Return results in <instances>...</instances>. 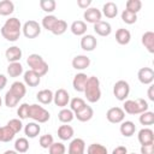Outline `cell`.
<instances>
[{
	"instance_id": "6da1fadb",
	"label": "cell",
	"mask_w": 154,
	"mask_h": 154,
	"mask_svg": "<svg viewBox=\"0 0 154 154\" xmlns=\"http://www.w3.org/2000/svg\"><path fill=\"white\" fill-rule=\"evenodd\" d=\"M1 35L5 40L14 42L19 38L20 36V31H22V24L20 20L16 17H11L8 19H6L5 24L1 26Z\"/></svg>"
},
{
	"instance_id": "7a4b0ae2",
	"label": "cell",
	"mask_w": 154,
	"mask_h": 154,
	"mask_svg": "<svg viewBox=\"0 0 154 154\" xmlns=\"http://www.w3.org/2000/svg\"><path fill=\"white\" fill-rule=\"evenodd\" d=\"M84 94H85V99L91 103H95L100 100V97H101L100 81L96 76L88 77V81H87V84L84 88Z\"/></svg>"
},
{
	"instance_id": "3957f363",
	"label": "cell",
	"mask_w": 154,
	"mask_h": 154,
	"mask_svg": "<svg viewBox=\"0 0 154 154\" xmlns=\"http://www.w3.org/2000/svg\"><path fill=\"white\" fill-rule=\"evenodd\" d=\"M26 64H28V66L30 67V70H32L34 72H36L40 77H42V76H45V75H47V72H48V64L45 61V59L41 57V55H38V54H30L29 57H28V59H26Z\"/></svg>"
},
{
	"instance_id": "277c9868",
	"label": "cell",
	"mask_w": 154,
	"mask_h": 154,
	"mask_svg": "<svg viewBox=\"0 0 154 154\" xmlns=\"http://www.w3.org/2000/svg\"><path fill=\"white\" fill-rule=\"evenodd\" d=\"M148 102L144 99L136 100H125L123 105V111L128 114H141L148 111Z\"/></svg>"
},
{
	"instance_id": "5b68a950",
	"label": "cell",
	"mask_w": 154,
	"mask_h": 154,
	"mask_svg": "<svg viewBox=\"0 0 154 154\" xmlns=\"http://www.w3.org/2000/svg\"><path fill=\"white\" fill-rule=\"evenodd\" d=\"M29 118H31L36 123H46V122L49 120L51 114L42 106L34 103V105H30V108H29Z\"/></svg>"
},
{
	"instance_id": "8992f818",
	"label": "cell",
	"mask_w": 154,
	"mask_h": 154,
	"mask_svg": "<svg viewBox=\"0 0 154 154\" xmlns=\"http://www.w3.org/2000/svg\"><path fill=\"white\" fill-rule=\"evenodd\" d=\"M129 93H130V85L124 79L116 82V84L113 85V95L119 101H125V99L129 96Z\"/></svg>"
},
{
	"instance_id": "52a82bcc",
	"label": "cell",
	"mask_w": 154,
	"mask_h": 154,
	"mask_svg": "<svg viewBox=\"0 0 154 154\" xmlns=\"http://www.w3.org/2000/svg\"><path fill=\"white\" fill-rule=\"evenodd\" d=\"M22 31L26 38H35L41 34V25L36 20L31 19L24 23V25L22 26Z\"/></svg>"
},
{
	"instance_id": "ba28073f",
	"label": "cell",
	"mask_w": 154,
	"mask_h": 154,
	"mask_svg": "<svg viewBox=\"0 0 154 154\" xmlns=\"http://www.w3.org/2000/svg\"><path fill=\"white\" fill-rule=\"evenodd\" d=\"M124 118H125V112L120 107H112L106 113V119L112 124H119L124 122Z\"/></svg>"
},
{
	"instance_id": "9c48e42d",
	"label": "cell",
	"mask_w": 154,
	"mask_h": 154,
	"mask_svg": "<svg viewBox=\"0 0 154 154\" xmlns=\"http://www.w3.org/2000/svg\"><path fill=\"white\" fill-rule=\"evenodd\" d=\"M53 102H54L55 106L61 107V108H65V106H67V103L70 102V95H69V93L65 89H63V88L58 89L54 93V95H53Z\"/></svg>"
},
{
	"instance_id": "30bf717a",
	"label": "cell",
	"mask_w": 154,
	"mask_h": 154,
	"mask_svg": "<svg viewBox=\"0 0 154 154\" xmlns=\"http://www.w3.org/2000/svg\"><path fill=\"white\" fill-rule=\"evenodd\" d=\"M97 46V40L94 35H90V34H87V35H83L82 38H81V48L85 52H91L96 48Z\"/></svg>"
},
{
	"instance_id": "8fae6325",
	"label": "cell",
	"mask_w": 154,
	"mask_h": 154,
	"mask_svg": "<svg viewBox=\"0 0 154 154\" xmlns=\"http://www.w3.org/2000/svg\"><path fill=\"white\" fill-rule=\"evenodd\" d=\"M137 78L142 84H152L154 81V71L150 67H141L137 72Z\"/></svg>"
},
{
	"instance_id": "7c38bea8",
	"label": "cell",
	"mask_w": 154,
	"mask_h": 154,
	"mask_svg": "<svg viewBox=\"0 0 154 154\" xmlns=\"http://www.w3.org/2000/svg\"><path fill=\"white\" fill-rule=\"evenodd\" d=\"M137 138H138V142H140L142 146L152 144V143H154V131H153L152 129L143 128V129H141V130L138 131Z\"/></svg>"
},
{
	"instance_id": "4fadbf2b",
	"label": "cell",
	"mask_w": 154,
	"mask_h": 154,
	"mask_svg": "<svg viewBox=\"0 0 154 154\" xmlns=\"http://www.w3.org/2000/svg\"><path fill=\"white\" fill-rule=\"evenodd\" d=\"M101 17H102V13H101V11L97 10L96 7H89V8H87V10L84 11V13H83V18L85 19V22L93 23V24L100 22V20H101Z\"/></svg>"
},
{
	"instance_id": "5bb4252c",
	"label": "cell",
	"mask_w": 154,
	"mask_h": 154,
	"mask_svg": "<svg viewBox=\"0 0 154 154\" xmlns=\"http://www.w3.org/2000/svg\"><path fill=\"white\" fill-rule=\"evenodd\" d=\"M85 150V142L82 138H73L67 149V154H84Z\"/></svg>"
},
{
	"instance_id": "9a60e30c",
	"label": "cell",
	"mask_w": 154,
	"mask_h": 154,
	"mask_svg": "<svg viewBox=\"0 0 154 154\" xmlns=\"http://www.w3.org/2000/svg\"><path fill=\"white\" fill-rule=\"evenodd\" d=\"M22 54H23L22 49L18 46H12V47L7 48L6 52H5V57H6L8 63H17V61H19L20 58H22Z\"/></svg>"
},
{
	"instance_id": "2e32d148",
	"label": "cell",
	"mask_w": 154,
	"mask_h": 154,
	"mask_svg": "<svg viewBox=\"0 0 154 154\" xmlns=\"http://www.w3.org/2000/svg\"><path fill=\"white\" fill-rule=\"evenodd\" d=\"M87 81H88V76L83 72L81 73H77L75 77H73V81H72V87L76 91H84V88H85V84H87Z\"/></svg>"
},
{
	"instance_id": "e0dca14e",
	"label": "cell",
	"mask_w": 154,
	"mask_h": 154,
	"mask_svg": "<svg viewBox=\"0 0 154 154\" xmlns=\"http://www.w3.org/2000/svg\"><path fill=\"white\" fill-rule=\"evenodd\" d=\"M10 91L20 101V100L24 97V95L26 94V87H25V84H24L23 82L17 81V82H13V83L11 84Z\"/></svg>"
},
{
	"instance_id": "ac0fdd59",
	"label": "cell",
	"mask_w": 154,
	"mask_h": 154,
	"mask_svg": "<svg viewBox=\"0 0 154 154\" xmlns=\"http://www.w3.org/2000/svg\"><path fill=\"white\" fill-rule=\"evenodd\" d=\"M94 31L99 36H108L112 32V26H111V24L108 22L100 20V22L94 24Z\"/></svg>"
},
{
	"instance_id": "d6986e66",
	"label": "cell",
	"mask_w": 154,
	"mask_h": 154,
	"mask_svg": "<svg viewBox=\"0 0 154 154\" xmlns=\"http://www.w3.org/2000/svg\"><path fill=\"white\" fill-rule=\"evenodd\" d=\"M23 78H24V83L26 85H29V87H37L40 84V82H41V77L36 72H34L32 70L25 71Z\"/></svg>"
},
{
	"instance_id": "ffe728a7",
	"label": "cell",
	"mask_w": 154,
	"mask_h": 154,
	"mask_svg": "<svg viewBox=\"0 0 154 154\" xmlns=\"http://www.w3.org/2000/svg\"><path fill=\"white\" fill-rule=\"evenodd\" d=\"M90 65V59L87 55H76L72 59V67L75 70H84L89 67Z\"/></svg>"
},
{
	"instance_id": "44dd1931",
	"label": "cell",
	"mask_w": 154,
	"mask_h": 154,
	"mask_svg": "<svg viewBox=\"0 0 154 154\" xmlns=\"http://www.w3.org/2000/svg\"><path fill=\"white\" fill-rule=\"evenodd\" d=\"M93 116H94V111H93V108L90 107V106H88V105H85L82 109H79L78 112H76L75 113V117L77 118V120H79V122H89L91 118H93Z\"/></svg>"
},
{
	"instance_id": "7402d4cb",
	"label": "cell",
	"mask_w": 154,
	"mask_h": 154,
	"mask_svg": "<svg viewBox=\"0 0 154 154\" xmlns=\"http://www.w3.org/2000/svg\"><path fill=\"white\" fill-rule=\"evenodd\" d=\"M119 130H120V134L124 137H131L135 134V131H136V125L131 120H125V122L120 123Z\"/></svg>"
},
{
	"instance_id": "603a6c76",
	"label": "cell",
	"mask_w": 154,
	"mask_h": 154,
	"mask_svg": "<svg viewBox=\"0 0 154 154\" xmlns=\"http://www.w3.org/2000/svg\"><path fill=\"white\" fill-rule=\"evenodd\" d=\"M131 40V34L128 29H124V28H120L116 31V41L122 45V46H125L130 42Z\"/></svg>"
},
{
	"instance_id": "cb8c5ba5",
	"label": "cell",
	"mask_w": 154,
	"mask_h": 154,
	"mask_svg": "<svg viewBox=\"0 0 154 154\" xmlns=\"http://www.w3.org/2000/svg\"><path fill=\"white\" fill-rule=\"evenodd\" d=\"M53 91L51 89H42L36 94V99L42 105H49L53 101Z\"/></svg>"
},
{
	"instance_id": "d4e9b609",
	"label": "cell",
	"mask_w": 154,
	"mask_h": 154,
	"mask_svg": "<svg viewBox=\"0 0 154 154\" xmlns=\"http://www.w3.org/2000/svg\"><path fill=\"white\" fill-rule=\"evenodd\" d=\"M142 45L149 53H154V32L153 31H146L142 35Z\"/></svg>"
},
{
	"instance_id": "484cf974",
	"label": "cell",
	"mask_w": 154,
	"mask_h": 154,
	"mask_svg": "<svg viewBox=\"0 0 154 154\" xmlns=\"http://www.w3.org/2000/svg\"><path fill=\"white\" fill-rule=\"evenodd\" d=\"M70 29H71V32L73 35H76V36H83L87 32V24L83 20H75L71 24Z\"/></svg>"
},
{
	"instance_id": "4316f807",
	"label": "cell",
	"mask_w": 154,
	"mask_h": 154,
	"mask_svg": "<svg viewBox=\"0 0 154 154\" xmlns=\"http://www.w3.org/2000/svg\"><path fill=\"white\" fill-rule=\"evenodd\" d=\"M41 131V128L40 125L36 123V122H31V123H28L24 128V134L26 135V137L29 138H35L36 136H38Z\"/></svg>"
},
{
	"instance_id": "83f0119b",
	"label": "cell",
	"mask_w": 154,
	"mask_h": 154,
	"mask_svg": "<svg viewBox=\"0 0 154 154\" xmlns=\"http://www.w3.org/2000/svg\"><path fill=\"white\" fill-rule=\"evenodd\" d=\"M58 137L63 141L71 140L73 137V128L71 125H60L58 128Z\"/></svg>"
},
{
	"instance_id": "f1b7e54d",
	"label": "cell",
	"mask_w": 154,
	"mask_h": 154,
	"mask_svg": "<svg viewBox=\"0 0 154 154\" xmlns=\"http://www.w3.org/2000/svg\"><path fill=\"white\" fill-rule=\"evenodd\" d=\"M102 13L106 18H114L118 14V6L114 2L108 1L102 6Z\"/></svg>"
},
{
	"instance_id": "f546056e",
	"label": "cell",
	"mask_w": 154,
	"mask_h": 154,
	"mask_svg": "<svg viewBox=\"0 0 154 154\" xmlns=\"http://www.w3.org/2000/svg\"><path fill=\"white\" fill-rule=\"evenodd\" d=\"M7 73L10 77H19L23 73V66L19 61L17 63H10L7 66Z\"/></svg>"
},
{
	"instance_id": "4dcf8cb0",
	"label": "cell",
	"mask_w": 154,
	"mask_h": 154,
	"mask_svg": "<svg viewBox=\"0 0 154 154\" xmlns=\"http://www.w3.org/2000/svg\"><path fill=\"white\" fill-rule=\"evenodd\" d=\"M14 11V4L11 0L0 1V16H10Z\"/></svg>"
},
{
	"instance_id": "1f68e13d",
	"label": "cell",
	"mask_w": 154,
	"mask_h": 154,
	"mask_svg": "<svg viewBox=\"0 0 154 154\" xmlns=\"http://www.w3.org/2000/svg\"><path fill=\"white\" fill-rule=\"evenodd\" d=\"M14 150L19 153H26L29 150V141L25 137H19L14 142Z\"/></svg>"
},
{
	"instance_id": "d6a6232c",
	"label": "cell",
	"mask_w": 154,
	"mask_h": 154,
	"mask_svg": "<svg viewBox=\"0 0 154 154\" xmlns=\"http://www.w3.org/2000/svg\"><path fill=\"white\" fill-rule=\"evenodd\" d=\"M75 118V113L71 111V109H67V108H63L59 113H58V119L64 123V124H67L70 122H72Z\"/></svg>"
},
{
	"instance_id": "836d02e7",
	"label": "cell",
	"mask_w": 154,
	"mask_h": 154,
	"mask_svg": "<svg viewBox=\"0 0 154 154\" xmlns=\"http://www.w3.org/2000/svg\"><path fill=\"white\" fill-rule=\"evenodd\" d=\"M67 30V23L64 20V19H58L54 24V26L52 28L51 32L54 34V35H63L65 31Z\"/></svg>"
},
{
	"instance_id": "e575fe53",
	"label": "cell",
	"mask_w": 154,
	"mask_h": 154,
	"mask_svg": "<svg viewBox=\"0 0 154 154\" xmlns=\"http://www.w3.org/2000/svg\"><path fill=\"white\" fill-rule=\"evenodd\" d=\"M87 154H107V148L100 143H91L87 148Z\"/></svg>"
},
{
	"instance_id": "d590c367",
	"label": "cell",
	"mask_w": 154,
	"mask_h": 154,
	"mask_svg": "<svg viewBox=\"0 0 154 154\" xmlns=\"http://www.w3.org/2000/svg\"><path fill=\"white\" fill-rule=\"evenodd\" d=\"M138 120L142 125H153L154 124V113L150 111H146V112L141 113Z\"/></svg>"
},
{
	"instance_id": "8d00e7d4",
	"label": "cell",
	"mask_w": 154,
	"mask_h": 154,
	"mask_svg": "<svg viewBox=\"0 0 154 154\" xmlns=\"http://www.w3.org/2000/svg\"><path fill=\"white\" fill-rule=\"evenodd\" d=\"M40 7L42 11L52 13L57 7V2L54 0H40Z\"/></svg>"
},
{
	"instance_id": "74e56055",
	"label": "cell",
	"mask_w": 154,
	"mask_h": 154,
	"mask_svg": "<svg viewBox=\"0 0 154 154\" xmlns=\"http://www.w3.org/2000/svg\"><path fill=\"white\" fill-rule=\"evenodd\" d=\"M87 103H85V101L82 99V97H73L71 101H70V109L73 112V113H76V112H78L79 109H82L84 106H85Z\"/></svg>"
},
{
	"instance_id": "f35d334b",
	"label": "cell",
	"mask_w": 154,
	"mask_h": 154,
	"mask_svg": "<svg viewBox=\"0 0 154 154\" xmlns=\"http://www.w3.org/2000/svg\"><path fill=\"white\" fill-rule=\"evenodd\" d=\"M125 7L128 11L137 14V12L142 8V2H141V0H128L125 4Z\"/></svg>"
},
{
	"instance_id": "ab89813d",
	"label": "cell",
	"mask_w": 154,
	"mask_h": 154,
	"mask_svg": "<svg viewBox=\"0 0 154 154\" xmlns=\"http://www.w3.org/2000/svg\"><path fill=\"white\" fill-rule=\"evenodd\" d=\"M57 20H58V18H57L55 16H53V14H47V16H45L43 19H42V26H43L46 30L51 31Z\"/></svg>"
},
{
	"instance_id": "60d3db41",
	"label": "cell",
	"mask_w": 154,
	"mask_h": 154,
	"mask_svg": "<svg viewBox=\"0 0 154 154\" xmlns=\"http://www.w3.org/2000/svg\"><path fill=\"white\" fill-rule=\"evenodd\" d=\"M122 20L126 24H135L137 22V14L136 13H132L128 10H124L122 12Z\"/></svg>"
},
{
	"instance_id": "b9f144b4",
	"label": "cell",
	"mask_w": 154,
	"mask_h": 154,
	"mask_svg": "<svg viewBox=\"0 0 154 154\" xmlns=\"http://www.w3.org/2000/svg\"><path fill=\"white\" fill-rule=\"evenodd\" d=\"M18 102H19V100H18L10 90L6 91V94H5V105H6L8 108L16 107V106L18 105Z\"/></svg>"
},
{
	"instance_id": "7bdbcfd3",
	"label": "cell",
	"mask_w": 154,
	"mask_h": 154,
	"mask_svg": "<svg viewBox=\"0 0 154 154\" xmlns=\"http://www.w3.org/2000/svg\"><path fill=\"white\" fill-rule=\"evenodd\" d=\"M14 135H16L14 131L8 125L2 126V138H1V142H10V141H12Z\"/></svg>"
},
{
	"instance_id": "ee69618b",
	"label": "cell",
	"mask_w": 154,
	"mask_h": 154,
	"mask_svg": "<svg viewBox=\"0 0 154 154\" xmlns=\"http://www.w3.org/2000/svg\"><path fill=\"white\" fill-rule=\"evenodd\" d=\"M49 154H65V146L61 142H53V144L48 148Z\"/></svg>"
},
{
	"instance_id": "f6af8a7d",
	"label": "cell",
	"mask_w": 154,
	"mask_h": 154,
	"mask_svg": "<svg viewBox=\"0 0 154 154\" xmlns=\"http://www.w3.org/2000/svg\"><path fill=\"white\" fill-rule=\"evenodd\" d=\"M53 142H54V140H53V136L51 134H46V135H42L40 137V146L43 149H48L53 144Z\"/></svg>"
},
{
	"instance_id": "bcb514c9",
	"label": "cell",
	"mask_w": 154,
	"mask_h": 154,
	"mask_svg": "<svg viewBox=\"0 0 154 154\" xmlns=\"http://www.w3.org/2000/svg\"><path fill=\"white\" fill-rule=\"evenodd\" d=\"M29 108H30V105H28V103H22L19 106V108L17 109V114L20 120L29 118Z\"/></svg>"
},
{
	"instance_id": "7dc6e473",
	"label": "cell",
	"mask_w": 154,
	"mask_h": 154,
	"mask_svg": "<svg viewBox=\"0 0 154 154\" xmlns=\"http://www.w3.org/2000/svg\"><path fill=\"white\" fill-rule=\"evenodd\" d=\"M7 125L14 131V134H18L22 129H23V124H22V120L20 119H18V118H14V119H11V120H8V123H7Z\"/></svg>"
},
{
	"instance_id": "c3c4849f",
	"label": "cell",
	"mask_w": 154,
	"mask_h": 154,
	"mask_svg": "<svg viewBox=\"0 0 154 154\" xmlns=\"http://www.w3.org/2000/svg\"><path fill=\"white\" fill-rule=\"evenodd\" d=\"M141 154H154V143L141 146Z\"/></svg>"
},
{
	"instance_id": "681fc988",
	"label": "cell",
	"mask_w": 154,
	"mask_h": 154,
	"mask_svg": "<svg viewBox=\"0 0 154 154\" xmlns=\"http://www.w3.org/2000/svg\"><path fill=\"white\" fill-rule=\"evenodd\" d=\"M77 5H78V7L87 10L91 5V0H77Z\"/></svg>"
},
{
	"instance_id": "f907efd6",
	"label": "cell",
	"mask_w": 154,
	"mask_h": 154,
	"mask_svg": "<svg viewBox=\"0 0 154 154\" xmlns=\"http://www.w3.org/2000/svg\"><path fill=\"white\" fill-rule=\"evenodd\" d=\"M112 154H128V149L124 146H118V147H116L113 149Z\"/></svg>"
},
{
	"instance_id": "816d5d0a",
	"label": "cell",
	"mask_w": 154,
	"mask_h": 154,
	"mask_svg": "<svg viewBox=\"0 0 154 154\" xmlns=\"http://www.w3.org/2000/svg\"><path fill=\"white\" fill-rule=\"evenodd\" d=\"M6 84H7V77L0 73V90H2L6 87Z\"/></svg>"
},
{
	"instance_id": "f5cc1de1",
	"label": "cell",
	"mask_w": 154,
	"mask_h": 154,
	"mask_svg": "<svg viewBox=\"0 0 154 154\" xmlns=\"http://www.w3.org/2000/svg\"><path fill=\"white\" fill-rule=\"evenodd\" d=\"M153 90H154V85H149V88H148V99L150 101H154V93H153Z\"/></svg>"
},
{
	"instance_id": "db71d44e",
	"label": "cell",
	"mask_w": 154,
	"mask_h": 154,
	"mask_svg": "<svg viewBox=\"0 0 154 154\" xmlns=\"http://www.w3.org/2000/svg\"><path fill=\"white\" fill-rule=\"evenodd\" d=\"M4 154H18L16 150H6Z\"/></svg>"
},
{
	"instance_id": "11a10c76",
	"label": "cell",
	"mask_w": 154,
	"mask_h": 154,
	"mask_svg": "<svg viewBox=\"0 0 154 154\" xmlns=\"http://www.w3.org/2000/svg\"><path fill=\"white\" fill-rule=\"evenodd\" d=\"M1 138H2V128L0 126V142H1Z\"/></svg>"
},
{
	"instance_id": "9f6ffc18",
	"label": "cell",
	"mask_w": 154,
	"mask_h": 154,
	"mask_svg": "<svg viewBox=\"0 0 154 154\" xmlns=\"http://www.w3.org/2000/svg\"><path fill=\"white\" fill-rule=\"evenodd\" d=\"M1 103H2V100H1V96H0V107H1Z\"/></svg>"
},
{
	"instance_id": "6f0895ef",
	"label": "cell",
	"mask_w": 154,
	"mask_h": 154,
	"mask_svg": "<svg viewBox=\"0 0 154 154\" xmlns=\"http://www.w3.org/2000/svg\"><path fill=\"white\" fill-rule=\"evenodd\" d=\"M130 154H136V153H130Z\"/></svg>"
}]
</instances>
